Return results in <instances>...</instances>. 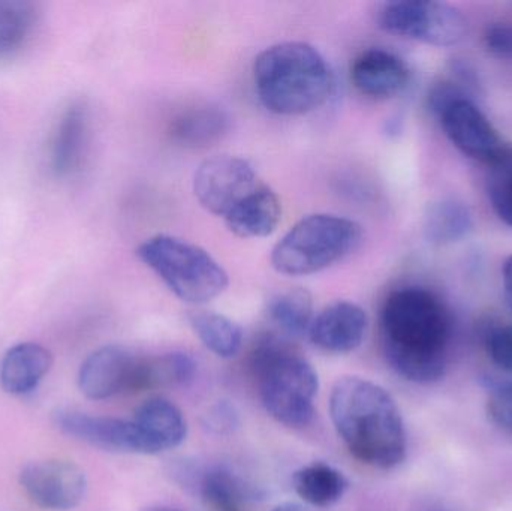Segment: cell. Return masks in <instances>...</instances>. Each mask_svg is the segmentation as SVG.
Segmentation results:
<instances>
[{"label": "cell", "instance_id": "4fadbf2b", "mask_svg": "<svg viewBox=\"0 0 512 511\" xmlns=\"http://www.w3.org/2000/svg\"><path fill=\"white\" fill-rule=\"evenodd\" d=\"M369 317L360 305L339 300L322 309L310 324L309 338L325 353L348 354L366 338Z\"/></svg>", "mask_w": 512, "mask_h": 511}, {"label": "cell", "instance_id": "7a4b0ae2", "mask_svg": "<svg viewBox=\"0 0 512 511\" xmlns=\"http://www.w3.org/2000/svg\"><path fill=\"white\" fill-rule=\"evenodd\" d=\"M330 414L337 435L361 464L391 470L405 461L402 413L378 384L360 377L337 381L331 390Z\"/></svg>", "mask_w": 512, "mask_h": 511}, {"label": "cell", "instance_id": "836d02e7", "mask_svg": "<svg viewBox=\"0 0 512 511\" xmlns=\"http://www.w3.org/2000/svg\"><path fill=\"white\" fill-rule=\"evenodd\" d=\"M143 511H179V510L170 509V507L156 506V507H149V509H146Z\"/></svg>", "mask_w": 512, "mask_h": 511}, {"label": "cell", "instance_id": "cb8c5ba5", "mask_svg": "<svg viewBox=\"0 0 512 511\" xmlns=\"http://www.w3.org/2000/svg\"><path fill=\"white\" fill-rule=\"evenodd\" d=\"M35 24L32 3L0 0V59L17 54L32 38Z\"/></svg>", "mask_w": 512, "mask_h": 511}, {"label": "cell", "instance_id": "f1b7e54d", "mask_svg": "<svg viewBox=\"0 0 512 511\" xmlns=\"http://www.w3.org/2000/svg\"><path fill=\"white\" fill-rule=\"evenodd\" d=\"M486 348L492 362L512 378V324L495 327L487 336Z\"/></svg>", "mask_w": 512, "mask_h": 511}, {"label": "cell", "instance_id": "d6a6232c", "mask_svg": "<svg viewBox=\"0 0 512 511\" xmlns=\"http://www.w3.org/2000/svg\"><path fill=\"white\" fill-rule=\"evenodd\" d=\"M271 511H309L307 509H304L303 506H300V504L295 503H283L279 504V506L274 507Z\"/></svg>", "mask_w": 512, "mask_h": 511}, {"label": "cell", "instance_id": "277c9868", "mask_svg": "<svg viewBox=\"0 0 512 511\" xmlns=\"http://www.w3.org/2000/svg\"><path fill=\"white\" fill-rule=\"evenodd\" d=\"M267 413L289 428H306L315 417L319 380L313 366L273 335L262 336L251 356Z\"/></svg>", "mask_w": 512, "mask_h": 511}, {"label": "cell", "instance_id": "44dd1931", "mask_svg": "<svg viewBox=\"0 0 512 511\" xmlns=\"http://www.w3.org/2000/svg\"><path fill=\"white\" fill-rule=\"evenodd\" d=\"M474 227L471 210L462 201L442 198L429 204L424 213L423 231L427 242L451 245L465 239Z\"/></svg>", "mask_w": 512, "mask_h": 511}, {"label": "cell", "instance_id": "2e32d148", "mask_svg": "<svg viewBox=\"0 0 512 511\" xmlns=\"http://www.w3.org/2000/svg\"><path fill=\"white\" fill-rule=\"evenodd\" d=\"M132 420L146 438L153 455L176 449L188 435L185 416L168 399H149L137 408Z\"/></svg>", "mask_w": 512, "mask_h": 511}, {"label": "cell", "instance_id": "52a82bcc", "mask_svg": "<svg viewBox=\"0 0 512 511\" xmlns=\"http://www.w3.org/2000/svg\"><path fill=\"white\" fill-rule=\"evenodd\" d=\"M378 23L385 32L433 47H453L468 32L462 12L444 2L399 0L384 3L379 9Z\"/></svg>", "mask_w": 512, "mask_h": 511}, {"label": "cell", "instance_id": "f546056e", "mask_svg": "<svg viewBox=\"0 0 512 511\" xmlns=\"http://www.w3.org/2000/svg\"><path fill=\"white\" fill-rule=\"evenodd\" d=\"M484 45L492 56L512 60V24H489L484 30Z\"/></svg>", "mask_w": 512, "mask_h": 511}, {"label": "cell", "instance_id": "ac0fdd59", "mask_svg": "<svg viewBox=\"0 0 512 511\" xmlns=\"http://www.w3.org/2000/svg\"><path fill=\"white\" fill-rule=\"evenodd\" d=\"M282 218V206L276 192L261 183L227 216L228 230L243 239L267 237L276 230Z\"/></svg>", "mask_w": 512, "mask_h": 511}, {"label": "cell", "instance_id": "9a60e30c", "mask_svg": "<svg viewBox=\"0 0 512 511\" xmlns=\"http://www.w3.org/2000/svg\"><path fill=\"white\" fill-rule=\"evenodd\" d=\"M53 365L50 351L35 342H23L6 351L0 362V386L12 396L36 390Z\"/></svg>", "mask_w": 512, "mask_h": 511}, {"label": "cell", "instance_id": "e0dca14e", "mask_svg": "<svg viewBox=\"0 0 512 511\" xmlns=\"http://www.w3.org/2000/svg\"><path fill=\"white\" fill-rule=\"evenodd\" d=\"M231 119L219 105H197L182 111L170 125V137L185 149L215 146L230 131Z\"/></svg>", "mask_w": 512, "mask_h": 511}, {"label": "cell", "instance_id": "d4e9b609", "mask_svg": "<svg viewBox=\"0 0 512 511\" xmlns=\"http://www.w3.org/2000/svg\"><path fill=\"white\" fill-rule=\"evenodd\" d=\"M86 111L83 107L69 108L60 122L54 141L53 162L59 173H69L77 167L86 143Z\"/></svg>", "mask_w": 512, "mask_h": 511}, {"label": "cell", "instance_id": "83f0119b", "mask_svg": "<svg viewBox=\"0 0 512 511\" xmlns=\"http://www.w3.org/2000/svg\"><path fill=\"white\" fill-rule=\"evenodd\" d=\"M487 416L499 431L512 438V378L490 384Z\"/></svg>", "mask_w": 512, "mask_h": 511}, {"label": "cell", "instance_id": "5bb4252c", "mask_svg": "<svg viewBox=\"0 0 512 511\" xmlns=\"http://www.w3.org/2000/svg\"><path fill=\"white\" fill-rule=\"evenodd\" d=\"M411 71L402 57L384 48L363 51L351 66V80L358 92L370 98L387 99L408 86Z\"/></svg>", "mask_w": 512, "mask_h": 511}, {"label": "cell", "instance_id": "603a6c76", "mask_svg": "<svg viewBox=\"0 0 512 511\" xmlns=\"http://www.w3.org/2000/svg\"><path fill=\"white\" fill-rule=\"evenodd\" d=\"M189 323L204 347L216 356L231 359L242 350V327L231 318L218 312L195 311L189 314Z\"/></svg>", "mask_w": 512, "mask_h": 511}, {"label": "cell", "instance_id": "d6986e66", "mask_svg": "<svg viewBox=\"0 0 512 511\" xmlns=\"http://www.w3.org/2000/svg\"><path fill=\"white\" fill-rule=\"evenodd\" d=\"M192 488L212 511H249L254 492L228 468H198Z\"/></svg>", "mask_w": 512, "mask_h": 511}, {"label": "cell", "instance_id": "484cf974", "mask_svg": "<svg viewBox=\"0 0 512 511\" xmlns=\"http://www.w3.org/2000/svg\"><path fill=\"white\" fill-rule=\"evenodd\" d=\"M487 195L501 221L512 227V149L504 147L490 162Z\"/></svg>", "mask_w": 512, "mask_h": 511}, {"label": "cell", "instance_id": "8fae6325", "mask_svg": "<svg viewBox=\"0 0 512 511\" xmlns=\"http://www.w3.org/2000/svg\"><path fill=\"white\" fill-rule=\"evenodd\" d=\"M56 425L69 437L107 452L153 455L134 420L92 416L68 410L56 414Z\"/></svg>", "mask_w": 512, "mask_h": 511}, {"label": "cell", "instance_id": "4dcf8cb0", "mask_svg": "<svg viewBox=\"0 0 512 511\" xmlns=\"http://www.w3.org/2000/svg\"><path fill=\"white\" fill-rule=\"evenodd\" d=\"M204 425L216 434H230L239 426V414L228 402H219L206 414Z\"/></svg>", "mask_w": 512, "mask_h": 511}, {"label": "cell", "instance_id": "30bf717a", "mask_svg": "<svg viewBox=\"0 0 512 511\" xmlns=\"http://www.w3.org/2000/svg\"><path fill=\"white\" fill-rule=\"evenodd\" d=\"M436 117L448 140L468 158L490 164L505 147L495 126L468 96L454 99Z\"/></svg>", "mask_w": 512, "mask_h": 511}, {"label": "cell", "instance_id": "5b68a950", "mask_svg": "<svg viewBox=\"0 0 512 511\" xmlns=\"http://www.w3.org/2000/svg\"><path fill=\"white\" fill-rule=\"evenodd\" d=\"M363 242V228L343 216L318 213L298 221L271 251V266L288 276L322 272L345 260Z\"/></svg>", "mask_w": 512, "mask_h": 511}, {"label": "cell", "instance_id": "8992f818", "mask_svg": "<svg viewBox=\"0 0 512 511\" xmlns=\"http://www.w3.org/2000/svg\"><path fill=\"white\" fill-rule=\"evenodd\" d=\"M137 255L182 302L203 305L230 284L224 267L206 249L168 234L141 243Z\"/></svg>", "mask_w": 512, "mask_h": 511}, {"label": "cell", "instance_id": "ba28073f", "mask_svg": "<svg viewBox=\"0 0 512 511\" xmlns=\"http://www.w3.org/2000/svg\"><path fill=\"white\" fill-rule=\"evenodd\" d=\"M261 182L248 159L218 155L206 159L195 171L194 194L198 203L216 216H227Z\"/></svg>", "mask_w": 512, "mask_h": 511}, {"label": "cell", "instance_id": "9c48e42d", "mask_svg": "<svg viewBox=\"0 0 512 511\" xmlns=\"http://www.w3.org/2000/svg\"><path fill=\"white\" fill-rule=\"evenodd\" d=\"M20 485L30 503L39 509L68 511L86 497V474L68 461L32 462L20 473Z\"/></svg>", "mask_w": 512, "mask_h": 511}, {"label": "cell", "instance_id": "7c38bea8", "mask_svg": "<svg viewBox=\"0 0 512 511\" xmlns=\"http://www.w3.org/2000/svg\"><path fill=\"white\" fill-rule=\"evenodd\" d=\"M140 357L128 348L108 345L90 354L78 372V387L86 398L105 401L134 393Z\"/></svg>", "mask_w": 512, "mask_h": 511}, {"label": "cell", "instance_id": "7402d4cb", "mask_svg": "<svg viewBox=\"0 0 512 511\" xmlns=\"http://www.w3.org/2000/svg\"><path fill=\"white\" fill-rule=\"evenodd\" d=\"M268 320L288 338H301L309 333L313 321L312 294L295 287L274 294L267 303Z\"/></svg>", "mask_w": 512, "mask_h": 511}, {"label": "cell", "instance_id": "4316f807", "mask_svg": "<svg viewBox=\"0 0 512 511\" xmlns=\"http://www.w3.org/2000/svg\"><path fill=\"white\" fill-rule=\"evenodd\" d=\"M197 363L186 353H167L149 357L150 389L186 386L194 380Z\"/></svg>", "mask_w": 512, "mask_h": 511}, {"label": "cell", "instance_id": "1f68e13d", "mask_svg": "<svg viewBox=\"0 0 512 511\" xmlns=\"http://www.w3.org/2000/svg\"><path fill=\"white\" fill-rule=\"evenodd\" d=\"M502 281H504L505 299L512 312V255L507 258L502 270Z\"/></svg>", "mask_w": 512, "mask_h": 511}, {"label": "cell", "instance_id": "ffe728a7", "mask_svg": "<svg viewBox=\"0 0 512 511\" xmlns=\"http://www.w3.org/2000/svg\"><path fill=\"white\" fill-rule=\"evenodd\" d=\"M292 486L304 503L318 509H327L345 497L349 482L337 468L324 462H315L294 474Z\"/></svg>", "mask_w": 512, "mask_h": 511}, {"label": "cell", "instance_id": "3957f363", "mask_svg": "<svg viewBox=\"0 0 512 511\" xmlns=\"http://www.w3.org/2000/svg\"><path fill=\"white\" fill-rule=\"evenodd\" d=\"M254 81L259 101L271 113L303 116L321 108L334 90V74L321 51L307 42L271 45L258 54Z\"/></svg>", "mask_w": 512, "mask_h": 511}, {"label": "cell", "instance_id": "6da1fadb", "mask_svg": "<svg viewBox=\"0 0 512 511\" xmlns=\"http://www.w3.org/2000/svg\"><path fill=\"white\" fill-rule=\"evenodd\" d=\"M381 344L391 368L411 383L432 384L447 372L451 317L438 294L403 287L381 309Z\"/></svg>", "mask_w": 512, "mask_h": 511}]
</instances>
